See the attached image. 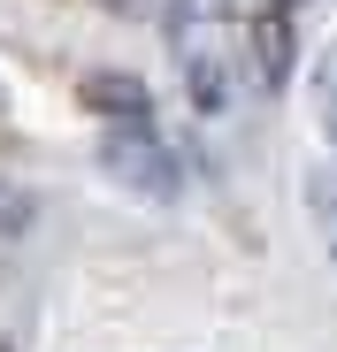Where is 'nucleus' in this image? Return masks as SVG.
<instances>
[{"label": "nucleus", "instance_id": "f257e3e1", "mask_svg": "<svg viewBox=\"0 0 337 352\" xmlns=\"http://www.w3.org/2000/svg\"><path fill=\"white\" fill-rule=\"evenodd\" d=\"M100 168L116 176L131 199H153V207H168V199L184 192V168H177V153L153 138V115H146V123H116V131H107V138H100Z\"/></svg>", "mask_w": 337, "mask_h": 352}, {"label": "nucleus", "instance_id": "f03ea898", "mask_svg": "<svg viewBox=\"0 0 337 352\" xmlns=\"http://www.w3.org/2000/svg\"><path fill=\"white\" fill-rule=\"evenodd\" d=\"M85 107L116 115V123H146V115H153V92H146L138 77H123V69H100V77H85Z\"/></svg>", "mask_w": 337, "mask_h": 352}, {"label": "nucleus", "instance_id": "7ed1b4c3", "mask_svg": "<svg viewBox=\"0 0 337 352\" xmlns=\"http://www.w3.org/2000/svg\"><path fill=\"white\" fill-rule=\"evenodd\" d=\"M253 62H261V77L284 92V77H292V62H299V46H292V23L284 16H261L253 23Z\"/></svg>", "mask_w": 337, "mask_h": 352}, {"label": "nucleus", "instance_id": "20e7f679", "mask_svg": "<svg viewBox=\"0 0 337 352\" xmlns=\"http://www.w3.org/2000/svg\"><path fill=\"white\" fill-rule=\"evenodd\" d=\"M184 85H192V107H199V115H222V107H230V62H207L199 46L184 54Z\"/></svg>", "mask_w": 337, "mask_h": 352}, {"label": "nucleus", "instance_id": "39448f33", "mask_svg": "<svg viewBox=\"0 0 337 352\" xmlns=\"http://www.w3.org/2000/svg\"><path fill=\"white\" fill-rule=\"evenodd\" d=\"M222 8H230V0H168V16H161V31H168V46L184 54V46L199 38V23H207V16H222Z\"/></svg>", "mask_w": 337, "mask_h": 352}, {"label": "nucleus", "instance_id": "423d86ee", "mask_svg": "<svg viewBox=\"0 0 337 352\" xmlns=\"http://www.w3.org/2000/svg\"><path fill=\"white\" fill-rule=\"evenodd\" d=\"M31 214H39L31 199H16V192H0V230H31Z\"/></svg>", "mask_w": 337, "mask_h": 352}, {"label": "nucleus", "instance_id": "0eeeda50", "mask_svg": "<svg viewBox=\"0 0 337 352\" xmlns=\"http://www.w3.org/2000/svg\"><path fill=\"white\" fill-rule=\"evenodd\" d=\"M322 131H329V146H337V85H329V100H322Z\"/></svg>", "mask_w": 337, "mask_h": 352}]
</instances>
